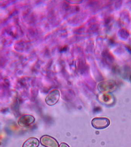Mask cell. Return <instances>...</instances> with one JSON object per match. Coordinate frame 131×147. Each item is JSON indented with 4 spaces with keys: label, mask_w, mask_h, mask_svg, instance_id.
<instances>
[{
    "label": "cell",
    "mask_w": 131,
    "mask_h": 147,
    "mask_svg": "<svg viewBox=\"0 0 131 147\" xmlns=\"http://www.w3.org/2000/svg\"><path fill=\"white\" fill-rule=\"evenodd\" d=\"M110 124L109 119L105 118H95L92 121V125L97 129H103L106 128Z\"/></svg>",
    "instance_id": "cell-1"
},
{
    "label": "cell",
    "mask_w": 131,
    "mask_h": 147,
    "mask_svg": "<svg viewBox=\"0 0 131 147\" xmlns=\"http://www.w3.org/2000/svg\"><path fill=\"white\" fill-rule=\"evenodd\" d=\"M59 147H70V146L66 144L62 143L60 145Z\"/></svg>",
    "instance_id": "cell-6"
},
{
    "label": "cell",
    "mask_w": 131,
    "mask_h": 147,
    "mask_svg": "<svg viewBox=\"0 0 131 147\" xmlns=\"http://www.w3.org/2000/svg\"><path fill=\"white\" fill-rule=\"evenodd\" d=\"M59 97L60 93L58 90L53 91L47 95L45 99L46 103L49 105H55L58 102Z\"/></svg>",
    "instance_id": "cell-2"
},
{
    "label": "cell",
    "mask_w": 131,
    "mask_h": 147,
    "mask_svg": "<svg viewBox=\"0 0 131 147\" xmlns=\"http://www.w3.org/2000/svg\"><path fill=\"white\" fill-rule=\"evenodd\" d=\"M34 118L33 116L25 115L22 116L18 121L19 125L22 126H27L34 121Z\"/></svg>",
    "instance_id": "cell-4"
},
{
    "label": "cell",
    "mask_w": 131,
    "mask_h": 147,
    "mask_svg": "<svg viewBox=\"0 0 131 147\" xmlns=\"http://www.w3.org/2000/svg\"><path fill=\"white\" fill-rule=\"evenodd\" d=\"M43 145L47 147H58L57 141L54 138L49 136L45 135L42 136L40 139Z\"/></svg>",
    "instance_id": "cell-3"
},
{
    "label": "cell",
    "mask_w": 131,
    "mask_h": 147,
    "mask_svg": "<svg viewBox=\"0 0 131 147\" xmlns=\"http://www.w3.org/2000/svg\"><path fill=\"white\" fill-rule=\"evenodd\" d=\"M39 145L38 140L36 138H30L23 144L22 147H38Z\"/></svg>",
    "instance_id": "cell-5"
}]
</instances>
